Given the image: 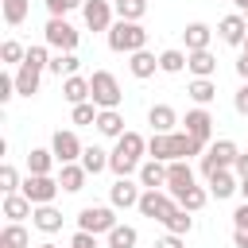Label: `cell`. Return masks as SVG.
I'll use <instances>...</instances> for the list:
<instances>
[{"instance_id":"cell-15","label":"cell","mask_w":248,"mask_h":248,"mask_svg":"<svg viewBox=\"0 0 248 248\" xmlns=\"http://www.w3.org/2000/svg\"><path fill=\"white\" fill-rule=\"evenodd\" d=\"M140 186L132 182V178H116L112 186H108V205H116V209H136L140 205Z\"/></svg>"},{"instance_id":"cell-30","label":"cell","mask_w":248,"mask_h":248,"mask_svg":"<svg viewBox=\"0 0 248 248\" xmlns=\"http://www.w3.org/2000/svg\"><path fill=\"white\" fill-rule=\"evenodd\" d=\"M163 229H167V232H174V236H186V232L194 229V213H190V209H182V205H174V209L163 217Z\"/></svg>"},{"instance_id":"cell-43","label":"cell","mask_w":248,"mask_h":248,"mask_svg":"<svg viewBox=\"0 0 248 248\" xmlns=\"http://www.w3.org/2000/svg\"><path fill=\"white\" fill-rule=\"evenodd\" d=\"M12 97H19L16 93V74H0V105H8Z\"/></svg>"},{"instance_id":"cell-12","label":"cell","mask_w":248,"mask_h":248,"mask_svg":"<svg viewBox=\"0 0 248 248\" xmlns=\"http://www.w3.org/2000/svg\"><path fill=\"white\" fill-rule=\"evenodd\" d=\"M217 39H221L225 46H244V39H248V19H244V12H229V16H221V23H217Z\"/></svg>"},{"instance_id":"cell-33","label":"cell","mask_w":248,"mask_h":248,"mask_svg":"<svg viewBox=\"0 0 248 248\" xmlns=\"http://www.w3.org/2000/svg\"><path fill=\"white\" fill-rule=\"evenodd\" d=\"M186 93H190L194 105H209V101L217 97V81H213V78H194V81L186 85Z\"/></svg>"},{"instance_id":"cell-52","label":"cell","mask_w":248,"mask_h":248,"mask_svg":"<svg viewBox=\"0 0 248 248\" xmlns=\"http://www.w3.org/2000/svg\"><path fill=\"white\" fill-rule=\"evenodd\" d=\"M236 4V12H248V0H232Z\"/></svg>"},{"instance_id":"cell-5","label":"cell","mask_w":248,"mask_h":248,"mask_svg":"<svg viewBox=\"0 0 248 248\" xmlns=\"http://www.w3.org/2000/svg\"><path fill=\"white\" fill-rule=\"evenodd\" d=\"M78 39H81V35L70 27L66 16H50L46 27H43V43L54 46V50H78Z\"/></svg>"},{"instance_id":"cell-22","label":"cell","mask_w":248,"mask_h":248,"mask_svg":"<svg viewBox=\"0 0 248 248\" xmlns=\"http://www.w3.org/2000/svg\"><path fill=\"white\" fill-rule=\"evenodd\" d=\"M186 70H190L194 78H213V74H217L213 50H186Z\"/></svg>"},{"instance_id":"cell-45","label":"cell","mask_w":248,"mask_h":248,"mask_svg":"<svg viewBox=\"0 0 248 248\" xmlns=\"http://www.w3.org/2000/svg\"><path fill=\"white\" fill-rule=\"evenodd\" d=\"M232 108H236L240 116H248V81L236 89V97H232Z\"/></svg>"},{"instance_id":"cell-24","label":"cell","mask_w":248,"mask_h":248,"mask_svg":"<svg viewBox=\"0 0 248 248\" xmlns=\"http://www.w3.org/2000/svg\"><path fill=\"white\" fill-rule=\"evenodd\" d=\"M147 124H151V132H174V124H182V120H178V112L170 105H151L147 108Z\"/></svg>"},{"instance_id":"cell-50","label":"cell","mask_w":248,"mask_h":248,"mask_svg":"<svg viewBox=\"0 0 248 248\" xmlns=\"http://www.w3.org/2000/svg\"><path fill=\"white\" fill-rule=\"evenodd\" d=\"M232 244L236 248H248V229H232Z\"/></svg>"},{"instance_id":"cell-40","label":"cell","mask_w":248,"mask_h":248,"mask_svg":"<svg viewBox=\"0 0 248 248\" xmlns=\"http://www.w3.org/2000/svg\"><path fill=\"white\" fill-rule=\"evenodd\" d=\"M0 58H4L8 66H19V62L27 58V46H23V43H16V39H4V46H0Z\"/></svg>"},{"instance_id":"cell-51","label":"cell","mask_w":248,"mask_h":248,"mask_svg":"<svg viewBox=\"0 0 248 248\" xmlns=\"http://www.w3.org/2000/svg\"><path fill=\"white\" fill-rule=\"evenodd\" d=\"M240 198L248 202V178H240Z\"/></svg>"},{"instance_id":"cell-4","label":"cell","mask_w":248,"mask_h":248,"mask_svg":"<svg viewBox=\"0 0 248 248\" xmlns=\"http://www.w3.org/2000/svg\"><path fill=\"white\" fill-rule=\"evenodd\" d=\"M236 155H240V147H236L232 140H213V143L202 151V174L209 178V174H217V170L232 167V163H236Z\"/></svg>"},{"instance_id":"cell-14","label":"cell","mask_w":248,"mask_h":248,"mask_svg":"<svg viewBox=\"0 0 248 248\" xmlns=\"http://www.w3.org/2000/svg\"><path fill=\"white\" fill-rule=\"evenodd\" d=\"M205 182H209V198H217V202H225V198H232V194H240V174H236L232 167H225V170H217V174H209Z\"/></svg>"},{"instance_id":"cell-9","label":"cell","mask_w":248,"mask_h":248,"mask_svg":"<svg viewBox=\"0 0 248 248\" xmlns=\"http://www.w3.org/2000/svg\"><path fill=\"white\" fill-rule=\"evenodd\" d=\"M190 186H198V182H194V167H190L186 159H174V163H167V186H163V190H167V194L178 202V198H182Z\"/></svg>"},{"instance_id":"cell-29","label":"cell","mask_w":248,"mask_h":248,"mask_svg":"<svg viewBox=\"0 0 248 248\" xmlns=\"http://www.w3.org/2000/svg\"><path fill=\"white\" fill-rule=\"evenodd\" d=\"M54 163H58V159H54L50 147H31V151H27V174H50Z\"/></svg>"},{"instance_id":"cell-25","label":"cell","mask_w":248,"mask_h":248,"mask_svg":"<svg viewBox=\"0 0 248 248\" xmlns=\"http://www.w3.org/2000/svg\"><path fill=\"white\" fill-rule=\"evenodd\" d=\"M31 213H35V205H31V198H27L23 190L4 194V217H8V221H23V217H31Z\"/></svg>"},{"instance_id":"cell-26","label":"cell","mask_w":248,"mask_h":248,"mask_svg":"<svg viewBox=\"0 0 248 248\" xmlns=\"http://www.w3.org/2000/svg\"><path fill=\"white\" fill-rule=\"evenodd\" d=\"M209 39H213V27L209 23H186V31H182L186 50H209Z\"/></svg>"},{"instance_id":"cell-54","label":"cell","mask_w":248,"mask_h":248,"mask_svg":"<svg viewBox=\"0 0 248 248\" xmlns=\"http://www.w3.org/2000/svg\"><path fill=\"white\" fill-rule=\"evenodd\" d=\"M240 50H248V39H244V46H240Z\"/></svg>"},{"instance_id":"cell-10","label":"cell","mask_w":248,"mask_h":248,"mask_svg":"<svg viewBox=\"0 0 248 248\" xmlns=\"http://www.w3.org/2000/svg\"><path fill=\"white\" fill-rule=\"evenodd\" d=\"M174 205H178V202H174V198H170L167 190H143V194H140V205H136V209H140L143 217H151V221H159V225H163V217H167V213H170Z\"/></svg>"},{"instance_id":"cell-34","label":"cell","mask_w":248,"mask_h":248,"mask_svg":"<svg viewBox=\"0 0 248 248\" xmlns=\"http://www.w3.org/2000/svg\"><path fill=\"white\" fill-rule=\"evenodd\" d=\"M0 12H4V23L8 27H19L31 12V0H0Z\"/></svg>"},{"instance_id":"cell-20","label":"cell","mask_w":248,"mask_h":248,"mask_svg":"<svg viewBox=\"0 0 248 248\" xmlns=\"http://www.w3.org/2000/svg\"><path fill=\"white\" fill-rule=\"evenodd\" d=\"M62 221H66V217H62V209H54V202L35 205V213H31V225H35L39 232H46V236H50V232H58V229H62Z\"/></svg>"},{"instance_id":"cell-32","label":"cell","mask_w":248,"mask_h":248,"mask_svg":"<svg viewBox=\"0 0 248 248\" xmlns=\"http://www.w3.org/2000/svg\"><path fill=\"white\" fill-rule=\"evenodd\" d=\"M50 74H58V78H70V74H78L81 70V58L74 54V50H58L54 58H50V66H46Z\"/></svg>"},{"instance_id":"cell-47","label":"cell","mask_w":248,"mask_h":248,"mask_svg":"<svg viewBox=\"0 0 248 248\" xmlns=\"http://www.w3.org/2000/svg\"><path fill=\"white\" fill-rule=\"evenodd\" d=\"M232 229H248V202H240L232 209Z\"/></svg>"},{"instance_id":"cell-6","label":"cell","mask_w":248,"mask_h":248,"mask_svg":"<svg viewBox=\"0 0 248 248\" xmlns=\"http://www.w3.org/2000/svg\"><path fill=\"white\" fill-rule=\"evenodd\" d=\"M112 225H116V205H85L78 213V229H85V232L105 236Z\"/></svg>"},{"instance_id":"cell-1","label":"cell","mask_w":248,"mask_h":248,"mask_svg":"<svg viewBox=\"0 0 248 248\" xmlns=\"http://www.w3.org/2000/svg\"><path fill=\"white\" fill-rule=\"evenodd\" d=\"M143 155H147V140H143L140 132H124V136L116 140V147L108 151V170H112L116 178H128V174L140 170Z\"/></svg>"},{"instance_id":"cell-48","label":"cell","mask_w":248,"mask_h":248,"mask_svg":"<svg viewBox=\"0 0 248 248\" xmlns=\"http://www.w3.org/2000/svg\"><path fill=\"white\" fill-rule=\"evenodd\" d=\"M232 170H236L240 178H248V151H240V155H236V163H232Z\"/></svg>"},{"instance_id":"cell-13","label":"cell","mask_w":248,"mask_h":248,"mask_svg":"<svg viewBox=\"0 0 248 248\" xmlns=\"http://www.w3.org/2000/svg\"><path fill=\"white\" fill-rule=\"evenodd\" d=\"M81 16H85V27L89 31H108L116 19V8H112V0H85L81 4Z\"/></svg>"},{"instance_id":"cell-41","label":"cell","mask_w":248,"mask_h":248,"mask_svg":"<svg viewBox=\"0 0 248 248\" xmlns=\"http://www.w3.org/2000/svg\"><path fill=\"white\" fill-rule=\"evenodd\" d=\"M19 186H23V178H19V170H16L12 163H4V167H0V190H4V194H16Z\"/></svg>"},{"instance_id":"cell-46","label":"cell","mask_w":248,"mask_h":248,"mask_svg":"<svg viewBox=\"0 0 248 248\" xmlns=\"http://www.w3.org/2000/svg\"><path fill=\"white\" fill-rule=\"evenodd\" d=\"M155 248H186V236L167 232V236H159V240H155Z\"/></svg>"},{"instance_id":"cell-16","label":"cell","mask_w":248,"mask_h":248,"mask_svg":"<svg viewBox=\"0 0 248 248\" xmlns=\"http://www.w3.org/2000/svg\"><path fill=\"white\" fill-rule=\"evenodd\" d=\"M39 81H43V66H35V62H19V70H16V93L19 97H35L39 93Z\"/></svg>"},{"instance_id":"cell-55","label":"cell","mask_w":248,"mask_h":248,"mask_svg":"<svg viewBox=\"0 0 248 248\" xmlns=\"http://www.w3.org/2000/svg\"><path fill=\"white\" fill-rule=\"evenodd\" d=\"M244 19H248V12H244Z\"/></svg>"},{"instance_id":"cell-23","label":"cell","mask_w":248,"mask_h":248,"mask_svg":"<svg viewBox=\"0 0 248 248\" xmlns=\"http://www.w3.org/2000/svg\"><path fill=\"white\" fill-rule=\"evenodd\" d=\"M101 136H108V140H120L128 128H124V116H120V108H101L97 112V124H93Z\"/></svg>"},{"instance_id":"cell-39","label":"cell","mask_w":248,"mask_h":248,"mask_svg":"<svg viewBox=\"0 0 248 248\" xmlns=\"http://www.w3.org/2000/svg\"><path fill=\"white\" fill-rule=\"evenodd\" d=\"M97 112H101V108H97L93 101H81V105H74V108H70V120L85 128V124H97Z\"/></svg>"},{"instance_id":"cell-2","label":"cell","mask_w":248,"mask_h":248,"mask_svg":"<svg viewBox=\"0 0 248 248\" xmlns=\"http://www.w3.org/2000/svg\"><path fill=\"white\" fill-rule=\"evenodd\" d=\"M105 35H108V50H116V54H136L147 46V31L136 19H116Z\"/></svg>"},{"instance_id":"cell-53","label":"cell","mask_w":248,"mask_h":248,"mask_svg":"<svg viewBox=\"0 0 248 248\" xmlns=\"http://www.w3.org/2000/svg\"><path fill=\"white\" fill-rule=\"evenodd\" d=\"M39 248H58V244H54V240H43V244H39Z\"/></svg>"},{"instance_id":"cell-31","label":"cell","mask_w":248,"mask_h":248,"mask_svg":"<svg viewBox=\"0 0 248 248\" xmlns=\"http://www.w3.org/2000/svg\"><path fill=\"white\" fill-rule=\"evenodd\" d=\"M27 244H31V236H27L23 221H8L0 229V248H27Z\"/></svg>"},{"instance_id":"cell-19","label":"cell","mask_w":248,"mask_h":248,"mask_svg":"<svg viewBox=\"0 0 248 248\" xmlns=\"http://www.w3.org/2000/svg\"><path fill=\"white\" fill-rule=\"evenodd\" d=\"M155 70H159V54H151L147 46L136 50V54H128V74H132V78L147 81V78H155Z\"/></svg>"},{"instance_id":"cell-36","label":"cell","mask_w":248,"mask_h":248,"mask_svg":"<svg viewBox=\"0 0 248 248\" xmlns=\"http://www.w3.org/2000/svg\"><path fill=\"white\" fill-rule=\"evenodd\" d=\"M78 163H81L89 174H101V170H108V151H105V147H85Z\"/></svg>"},{"instance_id":"cell-8","label":"cell","mask_w":248,"mask_h":248,"mask_svg":"<svg viewBox=\"0 0 248 248\" xmlns=\"http://www.w3.org/2000/svg\"><path fill=\"white\" fill-rule=\"evenodd\" d=\"M50 151H54V159H58V167H62V163H78L85 147H81L78 132H70V128H58V132L50 136Z\"/></svg>"},{"instance_id":"cell-38","label":"cell","mask_w":248,"mask_h":248,"mask_svg":"<svg viewBox=\"0 0 248 248\" xmlns=\"http://www.w3.org/2000/svg\"><path fill=\"white\" fill-rule=\"evenodd\" d=\"M205 202H209V186H190V190L178 198V205H182V209H190V213L205 209Z\"/></svg>"},{"instance_id":"cell-7","label":"cell","mask_w":248,"mask_h":248,"mask_svg":"<svg viewBox=\"0 0 248 248\" xmlns=\"http://www.w3.org/2000/svg\"><path fill=\"white\" fill-rule=\"evenodd\" d=\"M19 190L31 198V205H46V202H54V198H58V190H62V186H58V178H54V174H27Z\"/></svg>"},{"instance_id":"cell-17","label":"cell","mask_w":248,"mask_h":248,"mask_svg":"<svg viewBox=\"0 0 248 248\" xmlns=\"http://www.w3.org/2000/svg\"><path fill=\"white\" fill-rule=\"evenodd\" d=\"M147 159H163V163H174V159H178V143H174V132H151V140H147Z\"/></svg>"},{"instance_id":"cell-42","label":"cell","mask_w":248,"mask_h":248,"mask_svg":"<svg viewBox=\"0 0 248 248\" xmlns=\"http://www.w3.org/2000/svg\"><path fill=\"white\" fill-rule=\"evenodd\" d=\"M43 4H46V12H50V16H70V12H74V8H81L85 0H43Z\"/></svg>"},{"instance_id":"cell-37","label":"cell","mask_w":248,"mask_h":248,"mask_svg":"<svg viewBox=\"0 0 248 248\" xmlns=\"http://www.w3.org/2000/svg\"><path fill=\"white\" fill-rule=\"evenodd\" d=\"M112 8H116V19H143L147 16V0H112Z\"/></svg>"},{"instance_id":"cell-27","label":"cell","mask_w":248,"mask_h":248,"mask_svg":"<svg viewBox=\"0 0 248 248\" xmlns=\"http://www.w3.org/2000/svg\"><path fill=\"white\" fill-rule=\"evenodd\" d=\"M140 244V232L132 229V225H112L108 232H105V248H136Z\"/></svg>"},{"instance_id":"cell-18","label":"cell","mask_w":248,"mask_h":248,"mask_svg":"<svg viewBox=\"0 0 248 248\" xmlns=\"http://www.w3.org/2000/svg\"><path fill=\"white\" fill-rule=\"evenodd\" d=\"M136 178H140L143 190H163L167 186V163L163 159H143L140 170H136Z\"/></svg>"},{"instance_id":"cell-11","label":"cell","mask_w":248,"mask_h":248,"mask_svg":"<svg viewBox=\"0 0 248 248\" xmlns=\"http://www.w3.org/2000/svg\"><path fill=\"white\" fill-rule=\"evenodd\" d=\"M182 132H190L194 140H202V143L209 147V143H213V112H209L205 105L190 108V112H186V120H182Z\"/></svg>"},{"instance_id":"cell-21","label":"cell","mask_w":248,"mask_h":248,"mask_svg":"<svg viewBox=\"0 0 248 248\" xmlns=\"http://www.w3.org/2000/svg\"><path fill=\"white\" fill-rule=\"evenodd\" d=\"M85 178H89V170H85L81 163H62V167H58V186H62L66 194L85 190Z\"/></svg>"},{"instance_id":"cell-49","label":"cell","mask_w":248,"mask_h":248,"mask_svg":"<svg viewBox=\"0 0 248 248\" xmlns=\"http://www.w3.org/2000/svg\"><path fill=\"white\" fill-rule=\"evenodd\" d=\"M236 74H240V81H248V50H240V58H236Z\"/></svg>"},{"instance_id":"cell-3","label":"cell","mask_w":248,"mask_h":248,"mask_svg":"<svg viewBox=\"0 0 248 248\" xmlns=\"http://www.w3.org/2000/svg\"><path fill=\"white\" fill-rule=\"evenodd\" d=\"M89 101H93L97 108H120L124 89H120L116 74H108V70H93V74H89Z\"/></svg>"},{"instance_id":"cell-44","label":"cell","mask_w":248,"mask_h":248,"mask_svg":"<svg viewBox=\"0 0 248 248\" xmlns=\"http://www.w3.org/2000/svg\"><path fill=\"white\" fill-rule=\"evenodd\" d=\"M70 248H101V244H97V232H85V229H78V232L70 236Z\"/></svg>"},{"instance_id":"cell-28","label":"cell","mask_w":248,"mask_h":248,"mask_svg":"<svg viewBox=\"0 0 248 248\" xmlns=\"http://www.w3.org/2000/svg\"><path fill=\"white\" fill-rule=\"evenodd\" d=\"M62 97H66L70 105H81V101H89V78H81V74H70V78H62Z\"/></svg>"},{"instance_id":"cell-35","label":"cell","mask_w":248,"mask_h":248,"mask_svg":"<svg viewBox=\"0 0 248 248\" xmlns=\"http://www.w3.org/2000/svg\"><path fill=\"white\" fill-rule=\"evenodd\" d=\"M186 70V50L170 46V50H159V74H182Z\"/></svg>"}]
</instances>
